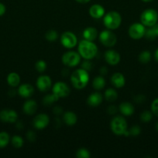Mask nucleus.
Instances as JSON below:
<instances>
[{
	"label": "nucleus",
	"instance_id": "obj_1",
	"mask_svg": "<svg viewBox=\"0 0 158 158\" xmlns=\"http://www.w3.org/2000/svg\"><path fill=\"white\" fill-rule=\"evenodd\" d=\"M71 82L72 86L77 89H84L89 82V74L83 68L76 69L71 76Z\"/></svg>",
	"mask_w": 158,
	"mask_h": 158
},
{
	"label": "nucleus",
	"instance_id": "obj_2",
	"mask_svg": "<svg viewBox=\"0 0 158 158\" xmlns=\"http://www.w3.org/2000/svg\"><path fill=\"white\" fill-rule=\"evenodd\" d=\"M78 53L81 57L85 60H91L94 58L98 53V47L93 41L83 40L79 43L77 47Z\"/></svg>",
	"mask_w": 158,
	"mask_h": 158
},
{
	"label": "nucleus",
	"instance_id": "obj_3",
	"mask_svg": "<svg viewBox=\"0 0 158 158\" xmlns=\"http://www.w3.org/2000/svg\"><path fill=\"white\" fill-rule=\"evenodd\" d=\"M122 23V16L116 11H111L104 15L103 24L105 28L110 30H115L120 26Z\"/></svg>",
	"mask_w": 158,
	"mask_h": 158
},
{
	"label": "nucleus",
	"instance_id": "obj_4",
	"mask_svg": "<svg viewBox=\"0 0 158 158\" xmlns=\"http://www.w3.org/2000/svg\"><path fill=\"white\" fill-rule=\"evenodd\" d=\"M110 127L113 134L117 136H122L127 131V122L122 116H116L110 123Z\"/></svg>",
	"mask_w": 158,
	"mask_h": 158
},
{
	"label": "nucleus",
	"instance_id": "obj_5",
	"mask_svg": "<svg viewBox=\"0 0 158 158\" xmlns=\"http://www.w3.org/2000/svg\"><path fill=\"white\" fill-rule=\"evenodd\" d=\"M140 21L145 26L150 27L156 24L158 21V12L153 9H145L141 13Z\"/></svg>",
	"mask_w": 158,
	"mask_h": 158
},
{
	"label": "nucleus",
	"instance_id": "obj_6",
	"mask_svg": "<svg viewBox=\"0 0 158 158\" xmlns=\"http://www.w3.org/2000/svg\"><path fill=\"white\" fill-rule=\"evenodd\" d=\"M99 39L101 43L108 48L113 47L117 43V36L110 29L102 31L99 35Z\"/></svg>",
	"mask_w": 158,
	"mask_h": 158
},
{
	"label": "nucleus",
	"instance_id": "obj_7",
	"mask_svg": "<svg viewBox=\"0 0 158 158\" xmlns=\"http://www.w3.org/2000/svg\"><path fill=\"white\" fill-rule=\"evenodd\" d=\"M81 56L78 52L69 51L65 52L62 56V63L68 67H75L80 63Z\"/></svg>",
	"mask_w": 158,
	"mask_h": 158
},
{
	"label": "nucleus",
	"instance_id": "obj_8",
	"mask_svg": "<svg viewBox=\"0 0 158 158\" xmlns=\"http://www.w3.org/2000/svg\"><path fill=\"white\" fill-rule=\"evenodd\" d=\"M60 43L64 47L67 49H72L77 46V38L75 34L68 31L62 33L60 36Z\"/></svg>",
	"mask_w": 158,
	"mask_h": 158
},
{
	"label": "nucleus",
	"instance_id": "obj_9",
	"mask_svg": "<svg viewBox=\"0 0 158 158\" xmlns=\"http://www.w3.org/2000/svg\"><path fill=\"white\" fill-rule=\"evenodd\" d=\"M146 28L142 23H135L129 26L128 30L129 35L133 40H139L145 35Z\"/></svg>",
	"mask_w": 158,
	"mask_h": 158
},
{
	"label": "nucleus",
	"instance_id": "obj_10",
	"mask_svg": "<svg viewBox=\"0 0 158 158\" xmlns=\"http://www.w3.org/2000/svg\"><path fill=\"white\" fill-rule=\"evenodd\" d=\"M70 92H71L70 87L64 82H57L53 86L52 93L54 94H55L59 99L67 97L70 94Z\"/></svg>",
	"mask_w": 158,
	"mask_h": 158
},
{
	"label": "nucleus",
	"instance_id": "obj_11",
	"mask_svg": "<svg viewBox=\"0 0 158 158\" xmlns=\"http://www.w3.org/2000/svg\"><path fill=\"white\" fill-rule=\"evenodd\" d=\"M50 123V118L47 114H40L36 116L33 121V125L37 130H43L48 126Z\"/></svg>",
	"mask_w": 158,
	"mask_h": 158
},
{
	"label": "nucleus",
	"instance_id": "obj_12",
	"mask_svg": "<svg viewBox=\"0 0 158 158\" xmlns=\"http://www.w3.org/2000/svg\"><path fill=\"white\" fill-rule=\"evenodd\" d=\"M52 85V80L49 76L42 75L37 78V89L41 92H46L49 90Z\"/></svg>",
	"mask_w": 158,
	"mask_h": 158
},
{
	"label": "nucleus",
	"instance_id": "obj_13",
	"mask_svg": "<svg viewBox=\"0 0 158 158\" xmlns=\"http://www.w3.org/2000/svg\"><path fill=\"white\" fill-rule=\"evenodd\" d=\"M18 119V114L13 110H3L0 111V120L5 123H15Z\"/></svg>",
	"mask_w": 158,
	"mask_h": 158
},
{
	"label": "nucleus",
	"instance_id": "obj_14",
	"mask_svg": "<svg viewBox=\"0 0 158 158\" xmlns=\"http://www.w3.org/2000/svg\"><path fill=\"white\" fill-rule=\"evenodd\" d=\"M120 55L117 51L114 49L107 50L105 53V60L108 64L111 66H116L120 61Z\"/></svg>",
	"mask_w": 158,
	"mask_h": 158
},
{
	"label": "nucleus",
	"instance_id": "obj_15",
	"mask_svg": "<svg viewBox=\"0 0 158 158\" xmlns=\"http://www.w3.org/2000/svg\"><path fill=\"white\" fill-rule=\"evenodd\" d=\"M105 8L100 4H94L89 8V15L94 19H101L105 15Z\"/></svg>",
	"mask_w": 158,
	"mask_h": 158
},
{
	"label": "nucleus",
	"instance_id": "obj_16",
	"mask_svg": "<svg viewBox=\"0 0 158 158\" xmlns=\"http://www.w3.org/2000/svg\"><path fill=\"white\" fill-rule=\"evenodd\" d=\"M34 88L33 86L29 83H23L20 86L18 89L19 95L23 98H29L33 94Z\"/></svg>",
	"mask_w": 158,
	"mask_h": 158
},
{
	"label": "nucleus",
	"instance_id": "obj_17",
	"mask_svg": "<svg viewBox=\"0 0 158 158\" xmlns=\"http://www.w3.org/2000/svg\"><path fill=\"white\" fill-rule=\"evenodd\" d=\"M103 100V97L99 92H94L90 94L87 99V103L90 106H98L102 103Z\"/></svg>",
	"mask_w": 158,
	"mask_h": 158
},
{
	"label": "nucleus",
	"instance_id": "obj_18",
	"mask_svg": "<svg viewBox=\"0 0 158 158\" xmlns=\"http://www.w3.org/2000/svg\"><path fill=\"white\" fill-rule=\"evenodd\" d=\"M23 110L27 115H33L37 110V103L33 100H28L23 106Z\"/></svg>",
	"mask_w": 158,
	"mask_h": 158
},
{
	"label": "nucleus",
	"instance_id": "obj_19",
	"mask_svg": "<svg viewBox=\"0 0 158 158\" xmlns=\"http://www.w3.org/2000/svg\"><path fill=\"white\" fill-rule=\"evenodd\" d=\"M83 37L85 40H89V41H94L99 36V32L97 29L92 26H89L84 29L83 31Z\"/></svg>",
	"mask_w": 158,
	"mask_h": 158
},
{
	"label": "nucleus",
	"instance_id": "obj_20",
	"mask_svg": "<svg viewBox=\"0 0 158 158\" xmlns=\"http://www.w3.org/2000/svg\"><path fill=\"white\" fill-rule=\"evenodd\" d=\"M111 83L116 88H122L125 84V77L121 73H115L111 77Z\"/></svg>",
	"mask_w": 158,
	"mask_h": 158
},
{
	"label": "nucleus",
	"instance_id": "obj_21",
	"mask_svg": "<svg viewBox=\"0 0 158 158\" xmlns=\"http://www.w3.org/2000/svg\"><path fill=\"white\" fill-rule=\"evenodd\" d=\"M119 109L121 114L124 116H126V117L132 116L135 111L134 106L129 102H123V103H121L119 105Z\"/></svg>",
	"mask_w": 158,
	"mask_h": 158
},
{
	"label": "nucleus",
	"instance_id": "obj_22",
	"mask_svg": "<svg viewBox=\"0 0 158 158\" xmlns=\"http://www.w3.org/2000/svg\"><path fill=\"white\" fill-rule=\"evenodd\" d=\"M63 121L68 126H73L75 124L77 121V115L74 112L68 111L64 113L63 115Z\"/></svg>",
	"mask_w": 158,
	"mask_h": 158
},
{
	"label": "nucleus",
	"instance_id": "obj_23",
	"mask_svg": "<svg viewBox=\"0 0 158 158\" xmlns=\"http://www.w3.org/2000/svg\"><path fill=\"white\" fill-rule=\"evenodd\" d=\"M144 36L147 39V40H153L156 39L158 36V23L154 24L153 26H150L148 29H146L145 35Z\"/></svg>",
	"mask_w": 158,
	"mask_h": 158
},
{
	"label": "nucleus",
	"instance_id": "obj_24",
	"mask_svg": "<svg viewBox=\"0 0 158 158\" xmlns=\"http://www.w3.org/2000/svg\"><path fill=\"white\" fill-rule=\"evenodd\" d=\"M7 83L12 87L19 86L20 83V77L18 73L15 72L10 73L7 77Z\"/></svg>",
	"mask_w": 158,
	"mask_h": 158
},
{
	"label": "nucleus",
	"instance_id": "obj_25",
	"mask_svg": "<svg viewBox=\"0 0 158 158\" xmlns=\"http://www.w3.org/2000/svg\"><path fill=\"white\" fill-rule=\"evenodd\" d=\"M105 98L107 101L112 102L116 101L118 98V93L116 92V89H112V88H109V89H106L105 91Z\"/></svg>",
	"mask_w": 158,
	"mask_h": 158
},
{
	"label": "nucleus",
	"instance_id": "obj_26",
	"mask_svg": "<svg viewBox=\"0 0 158 158\" xmlns=\"http://www.w3.org/2000/svg\"><path fill=\"white\" fill-rule=\"evenodd\" d=\"M92 86L96 90H101L105 86V80L102 77H96L92 81Z\"/></svg>",
	"mask_w": 158,
	"mask_h": 158
},
{
	"label": "nucleus",
	"instance_id": "obj_27",
	"mask_svg": "<svg viewBox=\"0 0 158 158\" xmlns=\"http://www.w3.org/2000/svg\"><path fill=\"white\" fill-rule=\"evenodd\" d=\"M58 100V97L52 93L51 94H48V95L45 96L43 100V103L45 106H50V105L53 104L54 102H57Z\"/></svg>",
	"mask_w": 158,
	"mask_h": 158
},
{
	"label": "nucleus",
	"instance_id": "obj_28",
	"mask_svg": "<svg viewBox=\"0 0 158 158\" xmlns=\"http://www.w3.org/2000/svg\"><path fill=\"white\" fill-rule=\"evenodd\" d=\"M10 137L8 133L6 132H0V148H6L9 143Z\"/></svg>",
	"mask_w": 158,
	"mask_h": 158
},
{
	"label": "nucleus",
	"instance_id": "obj_29",
	"mask_svg": "<svg viewBox=\"0 0 158 158\" xmlns=\"http://www.w3.org/2000/svg\"><path fill=\"white\" fill-rule=\"evenodd\" d=\"M151 60V53L150 51L144 50L139 55V61L142 63H147Z\"/></svg>",
	"mask_w": 158,
	"mask_h": 158
},
{
	"label": "nucleus",
	"instance_id": "obj_30",
	"mask_svg": "<svg viewBox=\"0 0 158 158\" xmlns=\"http://www.w3.org/2000/svg\"><path fill=\"white\" fill-rule=\"evenodd\" d=\"M11 142H12V146L15 148H21L23 147V143H24V141H23V139L22 138V137L18 135L13 136L12 137Z\"/></svg>",
	"mask_w": 158,
	"mask_h": 158
},
{
	"label": "nucleus",
	"instance_id": "obj_31",
	"mask_svg": "<svg viewBox=\"0 0 158 158\" xmlns=\"http://www.w3.org/2000/svg\"><path fill=\"white\" fill-rule=\"evenodd\" d=\"M45 38L47 41L49 42H54L57 40L58 38V33L56 30L54 29H50V30L47 31L45 35Z\"/></svg>",
	"mask_w": 158,
	"mask_h": 158
},
{
	"label": "nucleus",
	"instance_id": "obj_32",
	"mask_svg": "<svg viewBox=\"0 0 158 158\" xmlns=\"http://www.w3.org/2000/svg\"><path fill=\"white\" fill-rule=\"evenodd\" d=\"M76 157L77 158H89L91 157L89 151L86 148H80L76 152Z\"/></svg>",
	"mask_w": 158,
	"mask_h": 158
},
{
	"label": "nucleus",
	"instance_id": "obj_33",
	"mask_svg": "<svg viewBox=\"0 0 158 158\" xmlns=\"http://www.w3.org/2000/svg\"><path fill=\"white\" fill-rule=\"evenodd\" d=\"M152 118H153V113H152V111L150 112V111L146 110L140 114V120L143 123H149L152 120Z\"/></svg>",
	"mask_w": 158,
	"mask_h": 158
},
{
	"label": "nucleus",
	"instance_id": "obj_34",
	"mask_svg": "<svg viewBox=\"0 0 158 158\" xmlns=\"http://www.w3.org/2000/svg\"><path fill=\"white\" fill-rule=\"evenodd\" d=\"M35 69L39 73H43L46 69V63L44 60H38L35 63Z\"/></svg>",
	"mask_w": 158,
	"mask_h": 158
},
{
	"label": "nucleus",
	"instance_id": "obj_35",
	"mask_svg": "<svg viewBox=\"0 0 158 158\" xmlns=\"http://www.w3.org/2000/svg\"><path fill=\"white\" fill-rule=\"evenodd\" d=\"M129 131L130 135L136 137V136L139 135V134L141 133V129L140 127H139V126H138V125H135V126L132 127L129 130Z\"/></svg>",
	"mask_w": 158,
	"mask_h": 158
},
{
	"label": "nucleus",
	"instance_id": "obj_36",
	"mask_svg": "<svg viewBox=\"0 0 158 158\" xmlns=\"http://www.w3.org/2000/svg\"><path fill=\"white\" fill-rule=\"evenodd\" d=\"M151 111L153 114L158 117V98L155 99L151 103Z\"/></svg>",
	"mask_w": 158,
	"mask_h": 158
},
{
	"label": "nucleus",
	"instance_id": "obj_37",
	"mask_svg": "<svg viewBox=\"0 0 158 158\" xmlns=\"http://www.w3.org/2000/svg\"><path fill=\"white\" fill-rule=\"evenodd\" d=\"M26 137H27V139L29 141H34V140H36L37 136H36L35 133H34L33 131H29V132L27 133V134H26Z\"/></svg>",
	"mask_w": 158,
	"mask_h": 158
},
{
	"label": "nucleus",
	"instance_id": "obj_38",
	"mask_svg": "<svg viewBox=\"0 0 158 158\" xmlns=\"http://www.w3.org/2000/svg\"><path fill=\"white\" fill-rule=\"evenodd\" d=\"M83 69H85V70L88 71L91 69V63L90 62L88 61V60H86V61H85L82 64V67Z\"/></svg>",
	"mask_w": 158,
	"mask_h": 158
},
{
	"label": "nucleus",
	"instance_id": "obj_39",
	"mask_svg": "<svg viewBox=\"0 0 158 158\" xmlns=\"http://www.w3.org/2000/svg\"><path fill=\"white\" fill-rule=\"evenodd\" d=\"M117 112V108L115 106H110L108 107V114H112V115H114Z\"/></svg>",
	"mask_w": 158,
	"mask_h": 158
},
{
	"label": "nucleus",
	"instance_id": "obj_40",
	"mask_svg": "<svg viewBox=\"0 0 158 158\" xmlns=\"http://www.w3.org/2000/svg\"><path fill=\"white\" fill-rule=\"evenodd\" d=\"M135 100H136V102H137L138 103H143V102L145 100V97L143 95H139V96H136V98L134 99Z\"/></svg>",
	"mask_w": 158,
	"mask_h": 158
},
{
	"label": "nucleus",
	"instance_id": "obj_41",
	"mask_svg": "<svg viewBox=\"0 0 158 158\" xmlns=\"http://www.w3.org/2000/svg\"><path fill=\"white\" fill-rule=\"evenodd\" d=\"M6 6L4 4H2V2H0V16L3 15L6 12Z\"/></svg>",
	"mask_w": 158,
	"mask_h": 158
},
{
	"label": "nucleus",
	"instance_id": "obj_42",
	"mask_svg": "<svg viewBox=\"0 0 158 158\" xmlns=\"http://www.w3.org/2000/svg\"><path fill=\"white\" fill-rule=\"evenodd\" d=\"M54 113L56 114V115H59L62 113V108L60 107V106H56L54 109Z\"/></svg>",
	"mask_w": 158,
	"mask_h": 158
},
{
	"label": "nucleus",
	"instance_id": "obj_43",
	"mask_svg": "<svg viewBox=\"0 0 158 158\" xmlns=\"http://www.w3.org/2000/svg\"><path fill=\"white\" fill-rule=\"evenodd\" d=\"M107 68L105 67V66H103V67H102L101 68V69H100V73H101V74H102V75H105V74H106L107 73Z\"/></svg>",
	"mask_w": 158,
	"mask_h": 158
},
{
	"label": "nucleus",
	"instance_id": "obj_44",
	"mask_svg": "<svg viewBox=\"0 0 158 158\" xmlns=\"http://www.w3.org/2000/svg\"><path fill=\"white\" fill-rule=\"evenodd\" d=\"M76 2H77L81 3V4H86V3L89 2L91 0H75Z\"/></svg>",
	"mask_w": 158,
	"mask_h": 158
},
{
	"label": "nucleus",
	"instance_id": "obj_45",
	"mask_svg": "<svg viewBox=\"0 0 158 158\" xmlns=\"http://www.w3.org/2000/svg\"><path fill=\"white\" fill-rule=\"evenodd\" d=\"M154 58L156 60V62H158V49L155 51V53H154Z\"/></svg>",
	"mask_w": 158,
	"mask_h": 158
},
{
	"label": "nucleus",
	"instance_id": "obj_46",
	"mask_svg": "<svg viewBox=\"0 0 158 158\" xmlns=\"http://www.w3.org/2000/svg\"><path fill=\"white\" fill-rule=\"evenodd\" d=\"M142 1L144 2H150L153 1V0H142Z\"/></svg>",
	"mask_w": 158,
	"mask_h": 158
},
{
	"label": "nucleus",
	"instance_id": "obj_47",
	"mask_svg": "<svg viewBox=\"0 0 158 158\" xmlns=\"http://www.w3.org/2000/svg\"><path fill=\"white\" fill-rule=\"evenodd\" d=\"M156 129L158 131V122H157V123H156Z\"/></svg>",
	"mask_w": 158,
	"mask_h": 158
}]
</instances>
